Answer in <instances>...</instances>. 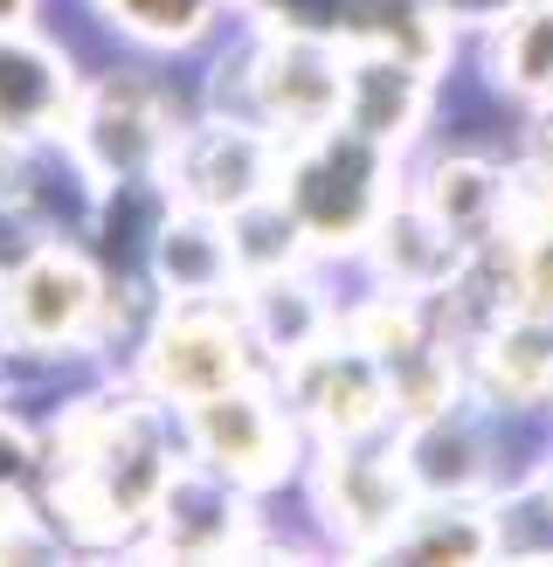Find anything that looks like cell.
<instances>
[{"mask_svg": "<svg viewBox=\"0 0 553 567\" xmlns=\"http://www.w3.org/2000/svg\"><path fill=\"white\" fill-rule=\"evenodd\" d=\"M442 83H450V70L408 63V55H380V49H353L346 125L367 132V138H380L387 153L408 159L442 125Z\"/></svg>", "mask_w": 553, "mask_h": 567, "instance_id": "obj_12", "label": "cell"}, {"mask_svg": "<svg viewBox=\"0 0 553 567\" xmlns=\"http://www.w3.org/2000/svg\"><path fill=\"white\" fill-rule=\"evenodd\" d=\"M401 153H387L380 138L332 125L312 138H291L276 159V194L284 221L298 229L312 264H340L353 270L359 249L374 243V229L387 221V208L401 202Z\"/></svg>", "mask_w": 553, "mask_h": 567, "instance_id": "obj_3", "label": "cell"}, {"mask_svg": "<svg viewBox=\"0 0 553 567\" xmlns=\"http://www.w3.org/2000/svg\"><path fill=\"white\" fill-rule=\"evenodd\" d=\"M76 14L97 28L104 55H146L194 76L242 21L229 0H76Z\"/></svg>", "mask_w": 553, "mask_h": 567, "instance_id": "obj_11", "label": "cell"}, {"mask_svg": "<svg viewBox=\"0 0 553 567\" xmlns=\"http://www.w3.org/2000/svg\"><path fill=\"white\" fill-rule=\"evenodd\" d=\"M118 374L138 394H153L159 409L180 415L249 374H270V360L257 347V332H249L236 291L229 298H153Z\"/></svg>", "mask_w": 553, "mask_h": 567, "instance_id": "obj_6", "label": "cell"}, {"mask_svg": "<svg viewBox=\"0 0 553 567\" xmlns=\"http://www.w3.org/2000/svg\"><path fill=\"white\" fill-rule=\"evenodd\" d=\"M415 498L422 492H415L408 457H401V422L367 430V436H340V443H312L304 477L291 492L312 547L346 554V560H380Z\"/></svg>", "mask_w": 553, "mask_h": 567, "instance_id": "obj_5", "label": "cell"}, {"mask_svg": "<svg viewBox=\"0 0 553 567\" xmlns=\"http://www.w3.org/2000/svg\"><path fill=\"white\" fill-rule=\"evenodd\" d=\"M276 388L291 394V409H298V422H304V436H312V443L367 436V430H387V422H395L387 367H380V353L346 319L276 367Z\"/></svg>", "mask_w": 553, "mask_h": 567, "instance_id": "obj_9", "label": "cell"}, {"mask_svg": "<svg viewBox=\"0 0 553 567\" xmlns=\"http://www.w3.org/2000/svg\"><path fill=\"white\" fill-rule=\"evenodd\" d=\"M346 76L353 49L319 28H257L236 21V35L201 63V97L257 118L270 138H312L346 125Z\"/></svg>", "mask_w": 553, "mask_h": 567, "instance_id": "obj_2", "label": "cell"}, {"mask_svg": "<svg viewBox=\"0 0 553 567\" xmlns=\"http://www.w3.org/2000/svg\"><path fill=\"white\" fill-rule=\"evenodd\" d=\"M229 8L257 28H319V35H340L346 0H229Z\"/></svg>", "mask_w": 553, "mask_h": 567, "instance_id": "obj_16", "label": "cell"}, {"mask_svg": "<svg viewBox=\"0 0 553 567\" xmlns=\"http://www.w3.org/2000/svg\"><path fill=\"white\" fill-rule=\"evenodd\" d=\"M180 443H187V464L229 477L236 492H257V498H291L304 457H312V436H304L276 374H249L208 394V402L180 409Z\"/></svg>", "mask_w": 553, "mask_h": 567, "instance_id": "obj_7", "label": "cell"}, {"mask_svg": "<svg viewBox=\"0 0 553 567\" xmlns=\"http://www.w3.org/2000/svg\"><path fill=\"white\" fill-rule=\"evenodd\" d=\"M498 519L491 498H415L380 560H491Z\"/></svg>", "mask_w": 553, "mask_h": 567, "instance_id": "obj_15", "label": "cell"}, {"mask_svg": "<svg viewBox=\"0 0 553 567\" xmlns=\"http://www.w3.org/2000/svg\"><path fill=\"white\" fill-rule=\"evenodd\" d=\"M442 14H450L457 28H478V21H491L498 8H512V0H436Z\"/></svg>", "mask_w": 553, "mask_h": 567, "instance_id": "obj_17", "label": "cell"}, {"mask_svg": "<svg viewBox=\"0 0 553 567\" xmlns=\"http://www.w3.org/2000/svg\"><path fill=\"white\" fill-rule=\"evenodd\" d=\"M28 21H49V0H0V28H28Z\"/></svg>", "mask_w": 553, "mask_h": 567, "instance_id": "obj_18", "label": "cell"}, {"mask_svg": "<svg viewBox=\"0 0 553 567\" xmlns=\"http://www.w3.org/2000/svg\"><path fill=\"white\" fill-rule=\"evenodd\" d=\"M187 464L180 415L104 374L35 430V498L63 554H146L153 513Z\"/></svg>", "mask_w": 553, "mask_h": 567, "instance_id": "obj_1", "label": "cell"}, {"mask_svg": "<svg viewBox=\"0 0 553 567\" xmlns=\"http://www.w3.org/2000/svg\"><path fill=\"white\" fill-rule=\"evenodd\" d=\"M138 277H146L153 298H229L242 284L236 221L166 202L146 236V257H138Z\"/></svg>", "mask_w": 553, "mask_h": 567, "instance_id": "obj_14", "label": "cell"}, {"mask_svg": "<svg viewBox=\"0 0 553 567\" xmlns=\"http://www.w3.org/2000/svg\"><path fill=\"white\" fill-rule=\"evenodd\" d=\"M276 159H284V138H270L257 118H242L229 104L194 97L174 153L159 166V187H166V202H180V208L236 221V215L263 208L276 194Z\"/></svg>", "mask_w": 553, "mask_h": 567, "instance_id": "obj_8", "label": "cell"}, {"mask_svg": "<svg viewBox=\"0 0 553 567\" xmlns=\"http://www.w3.org/2000/svg\"><path fill=\"white\" fill-rule=\"evenodd\" d=\"M83 76H91V55L70 28H49V21L0 28V138L63 146Z\"/></svg>", "mask_w": 553, "mask_h": 567, "instance_id": "obj_10", "label": "cell"}, {"mask_svg": "<svg viewBox=\"0 0 553 567\" xmlns=\"http://www.w3.org/2000/svg\"><path fill=\"white\" fill-rule=\"evenodd\" d=\"M463 76H478L512 111L553 104V0H512L463 28Z\"/></svg>", "mask_w": 553, "mask_h": 567, "instance_id": "obj_13", "label": "cell"}, {"mask_svg": "<svg viewBox=\"0 0 553 567\" xmlns=\"http://www.w3.org/2000/svg\"><path fill=\"white\" fill-rule=\"evenodd\" d=\"M194 97H201V76L194 70L146 63V55H104V63H91V76H83L63 153L97 181V194L146 187V181H159V166L174 153Z\"/></svg>", "mask_w": 553, "mask_h": 567, "instance_id": "obj_4", "label": "cell"}]
</instances>
